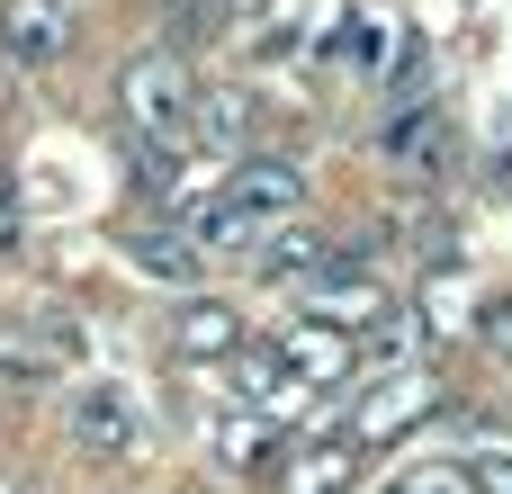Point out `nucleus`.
<instances>
[{
    "mask_svg": "<svg viewBox=\"0 0 512 494\" xmlns=\"http://www.w3.org/2000/svg\"><path fill=\"white\" fill-rule=\"evenodd\" d=\"M279 360H288V369H297V378H306V387H315V378H342V369H351V360H360V342H351V333H333V324H315V315H306V324H288V342H279Z\"/></svg>",
    "mask_w": 512,
    "mask_h": 494,
    "instance_id": "obj_11",
    "label": "nucleus"
},
{
    "mask_svg": "<svg viewBox=\"0 0 512 494\" xmlns=\"http://www.w3.org/2000/svg\"><path fill=\"white\" fill-rule=\"evenodd\" d=\"M171 351H180V360H225V351H243V315H234L225 297H189V306L171 315Z\"/></svg>",
    "mask_w": 512,
    "mask_h": 494,
    "instance_id": "obj_8",
    "label": "nucleus"
},
{
    "mask_svg": "<svg viewBox=\"0 0 512 494\" xmlns=\"http://www.w3.org/2000/svg\"><path fill=\"white\" fill-rule=\"evenodd\" d=\"M0 54L9 63H63L72 54V0H0Z\"/></svg>",
    "mask_w": 512,
    "mask_h": 494,
    "instance_id": "obj_5",
    "label": "nucleus"
},
{
    "mask_svg": "<svg viewBox=\"0 0 512 494\" xmlns=\"http://www.w3.org/2000/svg\"><path fill=\"white\" fill-rule=\"evenodd\" d=\"M468 486H477V494H512V459H477Z\"/></svg>",
    "mask_w": 512,
    "mask_h": 494,
    "instance_id": "obj_19",
    "label": "nucleus"
},
{
    "mask_svg": "<svg viewBox=\"0 0 512 494\" xmlns=\"http://www.w3.org/2000/svg\"><path fill=\"white\" fill-rule=\"evenodd\" d=\"M171 9H180V0H171Z\"/></svg>",
    "mask_w": 512,
    "mask_h": 494,
    "instance_id": "obj_24",
    "label": "nucleus"
},
{
    "mask_svg": "<svg viewBox=\"0 0 512 494\" xmlns=\"http://www.w3.org/2000/svg\"><path fill=\"white\" fill-rule=\"evenodd\" d=\"M351 486V450H315L306 468H288V494H342Z\"/></svg>",
    "mask_w": 512,
    "mask_h": 494,
    "instance_id": "obj_16",
    "label": "nucleus"
},
{
    "mask_svg": "<svg viewBox=\"0 0 512 494\" xmlns=\"http://www.w3.org/2000/svg\"><path fill=\"white\" fill-rule=\"evenodd\" d=\"M261 126L252 90H198V144H243Z\"/></svg>",
    "mask_w": 512,
    "mask_h": 494,
    "instance_id": "obj_14",
    "label": "nucleus"
},
{
    "mask_svg": "<svg viewBox=\"0 0 512 494\" xmlns=\"http://www.w3.org/2000/svg\"><path fill=\"white\" fill-rule=\"evenodd\" d=\"M117 108H126V126H135L144 153H189V144H198V81H189L180 45L135 54V63L117 72Z\"/></svg>",
    "mask_w": 512,
    "mask_h": 494,
    "instance_id": "obj_1",
    "label": "nucleus"
},
{
    "mask_svg": "<svg viewBox=\"0 0 512 494\" xmlns=\"http://www.w3.org/2000/svg\"><path fill=\"white\" fill-rule=\"evenodd\" d=\"M234 396H243L261 423H288V414L306 405V378H297L279 351H243V369H234Z\"/></svg>",
    "mask_w": 512,
    "mask_h": 494,
    "instance_id": "obj_9",
    "label": "nucleus"
},
{
    "mask_svg": "<svg viewBox=\"0 0 512 494\" xmlns=\"http://www.w3.org/2000/svg\"><path fill=\"white\" fill-rule=\"evenodd\" d=\"M477 333H486V351H495V360L512 369V297H495V306L477 315Z\"/></svg>",
    "mask_w": 512,
    "mask_h": 494,
    "instance_id": "obj_18",
    "label": "nucleus"
},
{
    "mask_svg": "<svg viewBox=\"0 0 512 494\" xmlns=\"http://www.w3.org/2000/svg\"><path fill=\"white\" fill-rule=\"evenodd\" d=\"M180 9H189V18H198V9H207V0H180Z\"/></svg>",
    "mask_w": 512,
    "mask_h": 494,
    "instance_id": "obj_22",
    "label": "nucleus"
},
{
    "mask_svg": "<svg viewBox=\"0 0 512 494\" xmlns=\"http://www.w3.org/2000/svg\"><path fill=\"white\" fill-rule=\"evenodd\" d=\"M126 261H135L144 279H171V288H189L207 252H198V234H189V225H135V234H126Z\"/></svg>",
    "mask_w": 512,
    "mask_h": 494,
    "instance_id": "obj_10",
    "label": "nucleus"
},
{
    "mask_svg": "<svg viewBox=\"0 0 512 494\" xmlns=\"http://www.w3.org/2000/svg\"><path fill=\"white\" fill-rule=\"evenodd\" d=\"M369 351H387V360H414V351H423V306H405V297H396V306L369 324Z\"/></svg>",
    "mask_w": 512,
    "mask_h": 494,
    "instance_id": "obj_15",
    "label": "nucleus"
},
{
    "mask_svg": "<svg viewBox=\"0 0 512 494\" xmlns=\"http://www.w3.org/2000/svg\"><path fill=\"white\" fill-rule=\"evenodd\" d=\"M405 494H477V486H468V468H450V459H423V468L405 477Z\"/></svg>",
    "mask_w": 512,
    "mask_h": 494,
    "instance_id": "obj_17",
    "label": "nucleus"
},
{
    "mask_svg": "<svg viewBox=\"0 0 512 494\" xmlns=\"http://www.w3.org/2000/svg\"><path fill=\"white\" fill-rule=\"evenodd\" d=\"M297 198H306V171H297V162H279V153L243 162L234 189L198 216V252H252L279 216H297Z\"/></svg>",
    "mask_w": 512,
    "mask_h": 494,
    "instance_id": "obj_2",
    "label": "nucleus"
},
{
    "mask_svg": "<svg viewBox=\"0 0 512 494\" xmlns=\"http://www.w3.org/2000/svg\"><path fill=\"white\" fill-rule=\"evenodd\" d=\"M207 450H216L234 477H270V468H279V423L234 414V423H216V432H207Z\"/></svg>",
    "mask_w": 512,
    "mask_h": 494,
    "instance_id": "obj_13",
    "label": "nucleus"
},
{
    "mask_svg": "<svg viewBox=\"0 0 512 494\" xmlns=\"http://www.w3.org/2000/svg\"><path fill=\"white\" fill-rule=\"evenodd\" d=\"M432 414H441V387H432L423 369H405V378H387V387H369V396H360L351 441L369 450V441H396V432H414V423H432Z\"/></svg>",
    "mask_w": 512,
    "mask_h": 494,
    "instance_id": "obj_3",
    "label": "nucleus"
},
{
    "mask_svg": "<svg viewBox=\"0 0 512 494\" xmlns=\"http://www.w3.org/2000/svg\"><path fill=\"white\" fill-rule=\"evenodd\" d=\"M387 494H405V486H387Z\"/></svg>",
    "mask_w": 512,
    "mask_h": 494,
    "instance_id": "obj_23",
    "label": "nucleus"
},
{
    "mask_svg": "<svg viewBox=\"0 0 512 494\" xmlns=\"http://www.w3.org/2000/svg\"><path fill=\"white\" fill-rule=\"evenodd\" d=\"M72 441L81 450H99V459H126L135 441H144V414H135V396L126 387H72Z\"/></svg>",
    "mask_w": 512,
    "mask_h": 494,
    "instance_id": "obj_4",
    "label": "nucleus"
},
{
    "mask_svg": "<svg viewBox=\"0 0 512 494\" xmlns=\"http://www.w3.org/2000/svg\"><path fill=\"white\" fill-rule=\"evenodd\" d=\"M378 315H387V288H378L360 261H342V270L315 279V324H333V333H369Z\"/></svg>",
    "mask_w": 512,
    "mask_h": 494,
    "instance_id": "obj_7",
    "label": "nucleus"
},
{
    "mask_svg": "<svg viewBox=\"0 0 512 494\" xmlns=\"http://www.w3.org/2000/svg\"><path fill=\"white\" fill-rule=\"evenodd\" d=\"M0 252H18V180L0 171Z\"/></svg>",
    "mask_w": 512,
    "mask_h": 494,
    "instance_id": "obj_20",
    "label": "nucleus"
},
{
    "mask_svg": "<svg viewBox=\"0 0 512 494\" xmlns=\"http://www.w3.org/2000/svg\"><path fill=\"white\" fill-rule=\"evenodd\" d=\"M342 261H360V243H351V252H333L315 225H288V234H270V252H261V270H270V279H324V270H342Z\"/></svg>",
    "mask_w": 512,
    "mask_h": 494,
    "instance_id": "obj_12",
    "label": "nucleus"
},
{
    "mask_svg": "<svg viewBox=\"0 0 512 494\" xmlns=\"http://www.w3.org/2000/svg\"><path fill=\"white\" fill-rule=\"evenodd\" d=\"M378 144H387V162H396L405 180H441V171H450V153H459V144H450V117H441V108L387 117V135H378Z\"/></svg>",
    "mask_w": 512,
    "mask_h": 494,
    "instance_id": "obj_6",
    "label": "nucleus"
},
{
    "mask_svg": "<svg viewBox=\"0 0 512 494\" xmlns=\"http://www.w3.org/2000/svg\"><path fill=\"white\" fill-rule=\"evenodd\" d=\"M0 494H45L36 477H18V468H0Z\"/></svg>",
    "mask_w": 512,
    "mask_h": 494,
    "instance_id": "obj_21",
    "label": "nucleus"
}]
</instances>
